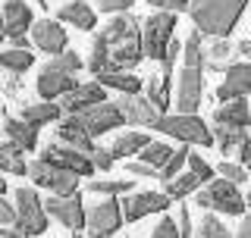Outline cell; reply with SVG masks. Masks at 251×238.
Masks as SVG:
<instances>
[{"mask_svg":"<svg viewBox=\"0 0 251 238\" xmlns=\"http://www.w3.org/2000/svg\"><path fill=\"white\" fill-rule=\"evenodd\" d=\"M104 38L110 44V57H113L116 69H135L145 60V44H141V22L129 10L113 16L104 28Z\"/></svg>","mask_w":251,"mask_h":238,"instance_id":"6da1fadb","label":"cell"},{"mask_svg":"<svg viewBox=\"0 0 251 238\" xmlns=\"http://www.w3.org/2000/svg\"><path fill=\"white\" fill-rule=\"evenodd\" d=\"M248 0H192L188 13H192L195 28L214 38H229L235 22L242 19Z\"/></svg>","mask_w":251,"mask_h":238,"instance_id":"7a4b0ae2","label":"cell"},{"mask_svg":"<svg viewBox=\"0 0 251 238\" xmlns=\"http://www.w3.org/2000/svg\"><path fill=\"white\" fill-rule=\"evenodd\" d=\"M195 204H198L201 210H220V213H226V216H242L245 207H248V201L239 191V182H232L226 176L223 179H210L204 191L198 188Z\"/></svg>","mask_w":251,"mask_h":238,"instance_id":"3957f363","label":"cell"},{"mask_svg":"<svg viewBox=\"0 0 251 238\" xmlns=\"http://www.w3.org/2000/svg\"><path fill=\"white\" fill-rule=\"evenodd\" d=\"M176 38V13L173 10H157L141 22V44H145L148 60H163L167 47Z\"/></svg>","mask_w":251,"mask_h":238,"instance_id":"277c9868","label":"cell"},{"mask_svg":"<svg viewBox=\"0 0 251 238\" xmlns=\"http://www.w3.org/2000/svg\"><path fill=\"white\" fill-rule=\"evenodd\" d=\"M154 129L163 132V135H170V138H176V141H185V144H201V147L217 144L214 129H207L195 113H176V116L163 113L160 119H157Z\"/></svg>","mask_w":251,"mask_h":238,"instance_id":"5b68a950","label":"cell"},{"mask_svg":"<svg viewBox=\"0 0 251 238\" xmlns=\"http://www.w3.org/2000/svg\"><path fill=\"white\" fill-rule=\"evenodd\" d=\"M47 207L41 204V197H38L31 188H16V229H19V235H44L47 232Z\"/></svg>","mask_w":251,"mask_h":238,"instance_id":"8992f818","label":"cell"},{"mask_svg":"<svg viewBox=\"0 0 251 238\" xmlns=\"http://www.w3.org/2000/svg\"><path fill=\"white\" fill-rule=\"evenodd\" d=\"M28 179L35 182L38 188H47L50 194H73V191H78V179L82 176L41 157V160L28 163Z\"/></svg>","mask_w":251,"mask_h":238,"instance_id":"52a82bcc","label":"cell"},{"mask_svg":"<svg viewBox=\"0 0 251 238\" xmlns=\"http://www.w3.org/2000/svg\"><path fill=\"white\" fill-rule=\"evenodd\" d=\"M44 207H47V213H50L53 219H60L73 235L82 232L85 223H88V210L82 207V194H78V191H73V194H50L44 201Z\"/></svg>","mask_w":251,"mask_h":238,"instance_id":"ba28073f","label":"cell"},{"mask_svg":"<svg viewBox=\"0 0 251 238\" xmlns=\"http://www.w3.org/2000/svg\"><path fill=\"white\" fill-rule=\"evenodd\" d=\"M123 204L116 201V194H104V201L94 204V207L88 210V223H85V229H88V235H116L123 226Z\"/></svg>","mask_w":251,"mask_h":238,"instance_id":"9c48e42d","label":"cell"},{"mask_svg":"<svg viewBox=\"0 0 251 238\" xmlns=\"http://www.w3.org/2000/svg\"><path fill=\"white\" fill-rule=\"evenodd\" d=\"M204 66H182L176 82V110L179 113H198L201 97H204V78H201Z\"/></svg>","mask_w":251,"mask_h":238,"instance_id":"30bf717a","label":"cell"},{"mask_svg":"<svg viewBox=\"0 0 251 238\" xmlns=\"http://www.w3.org/2000/svg\"><path fill=\"white\" fill-rule=\"evenodd\" d=\"M44 160H50V163H57V166H63V169H73V172H78L82 179H88V176H94V160L85 150H78V147H73V144H66V141H57V144H47L44 147Z\"/></svg>","mask_w":251,"mask_h":238,"instance_id":"8fae6325","label":"cell"},{"mask_svg":"<svg viewBox=\"0 0 251 238\" xmlns=\"http://www.w3.org/2000/svg\"><path fill=\"white\" fill-rule=\"evenodd\" d=\"M78 116H82L85 129H88L94 138H98V135L113 132V129H120V125H126V116H123V110H120L116 100H100V104L88 107L85 113H78Z\"/></svg>","mask_w":251,"mask_h":238,"instance_id":"7c38bea8","label":"cell"},{"mask_svg":"<svg viewBox=\"0 0 251 238\" xmlns=\"http://www.w3.org/2000/svg\"><path fill=\"white\" fill-rule=\"evenodd\" d=\"M173 197L167 191H141V194H129L123 201V216L126 223H138L141 216H148V213H163L170 207Z\"/></svg>","mask_w":251,"mask_h":238,"instance_id":"4fadbf2b","label":"cell"},{"mask_svg":"<svg viewBox=\"0 0 251 238\" xmlns=\"http://www.w3.org/2000/svg\"><path fill=\"white\" fill-rule=\"evenodd\" d=\"M251 94V60L245 63H229L226 78L217 88V100H232V97H248Z\"/></svg>","mask_w":251,"mask_h":238,"instance_id":"5bb4252c","label":"cell"},{"mask_svg":"<svg viewBox=\"0 0 251 238\" xmlns=\"http://www.w3.org/2000/svg\"><path fill=\"white\" fill-rule=\"evenodd\" d=\"M75 85L78 82H75L73 72H63V69L50 66V63H47L41 69V75H38V94H41L44 100H63Z\"/></svg>","mask_w":251,"mask_h":238,"instance_id":"9a60e30c","label":"cell"},{"mask_svg":"<svg viewBox=\"0 0 251 238\" xmlns=\"http://www.w3.org/2000/svg\"><path fill=\"white\" fill-rule=\"evenodd\" d=\"M120 110L126 116V125H157V119H160L163 113L151 104V97H138V94H123L120 100Z\"/></svg>","mask_w":251,"mask_h":238,"instance_id":"2e32d148","label":"cell"},{"mask_svg":"<svg viewBox=\"0 0 251 238\" xmlns=\"http://www.w3.org/2000/svg\"><path fill=\"white\" fill-rule=\"evenodd\" d=\"M31 41L44 53H63L69 38H66V28H63L60 19H38L31 25Z\"/></svg>","mask_w":251,"mask_h":238,"instance_id":"e0dca14e","label":"cell"},{"mask_svg":"<svg viewBox=\"0 0 251 238\" xmlns=\"http://www.w3.org/2000/svg\"><path fill=\"white\" fill-rule=\"evenodd\" d=\"M57 138L60 141H66V144H73L78 150H85V154H94V135L85 129V122H82V116L78 113H69L66 119H60L57 122Z\"/></svg>","mask_w":251,"mask_h":238,"instance_id":"ac0fdd59","label":"cell"},{"mask_svg":"<svg viewBox=\"0 0 251 238\" xmlns=\"http://www.w3.org/2000/svg\"><path fill=\"white\" fill-rule=\"evenodd\" d=\"M107 100V88L100 82H88V85H75L73 91L63 97V110L66 113H85L88 107Z\"/></svg>","mask_w":251,"mask_h":238,"instance_id":"d6986e66","label":"cell"},{"mask_svg":"<svg viewBox=\"0 0 251 238\" xmlns=\"http://www.w3.org/2000/svg\"><path fill=\"white\" fill-rule=\"evenodd\" d=\"M3 19H6V38H10V41L25 38V31L35 25L25 0H3Z\"/></svg>","mask_w":251,"mask_h":238,"instance_id":"ffe728a7","label":"cell"},{"mask_svg":"<svg viewBox=\"0 0 251 238\" xmlns=\"http://www.w3.org/2000/svg\"><path fill=\"white\" fill-rule=\"evenodd\" d=\"M214 122L217 125H239V129H251V104H248L245 97L220 100V107L214 110Z\"/></svg>","mask_w":251,"mask_h":238,"instance_id":"44dd1931","label":"cell"},{"mask_svg":"<svg viewBox=\"0 0 251 238\" xmlns=\"http://www.w3.org/2000/svg\"><path fill=\"white\" fill-rule=\"evenodd\" d=\"M104 88H116L120 94H138L145 88V82H141L138 75H132V69H107V72H98L94 75Z\"/></svg>","mask_w":251,"mask_h":238,"instance_id":"7402d4cb","label":"cell"},{"mask_svg":"<svg viewBox=\"0 0 251 238\" xmlns=\"http://www.w3.org/2000/svg\"><path fill=\"white\" fill-rule=\"evenodd\" d=\"M57 19L60 22H69V25H75V28H82V31H91L94 22H98V16H94V10L85 3V0H73V3H63L60 6Z\"/></svg>","mask_w":251,"mask_h":238,"instance_id":"603a6c76","label":"cell"},{"mask_svg":"<svg viewBox=\"0 0 251 238\" xmlns=\"http://www.w3.org/2000/svg\"><path fill=\"white\" fill-rule=\"evenodd\" d=\"M0 172H10V176H28L25 147H22V144H16L13 138L0 144Z\"/></svg>","mask_w":251,"mask_h":238,"instance_id":"cb8c5ba5","label":"cell"},{"mask_svg":"<svg viewBox=\"0 0 251 238\" xmlns=\"http://www.w3.org/2000/svg\"><path fill=\"white\" fill-rule=\"evenodd\" d=\"M3 132H6V138H13L16 144H22L25 150H35L38 144V125H31L28 119H16V116H6L3 119Z\"/></svg>","mask_w":251,"mask_h":238,"instance_id":"d4e9b609","label":"cell"},{"mask_svg":"<svg viewBox=\"0 0 251 238\" xmlns=\"http://www.w3.org/2000/svg\"><path fill=\"white\" fill-rule=\"evenodd\" d=\"M201 185H204V179H201L195 169H188V172H179V176H173V179L163 182V191H167L173 201H182V197L195 194Z\"/></svg>","mask_w":251,"mask_h":238,"instance_id":"484cf974","label":"cell"},{"mask_svg":"<svg viewBox=\"0 0 251 238\" xmlns=\"http://www.w3.org/2000/svg\"><path fill=\"white\" fill-rule=\"evenodd\" d=\"M148 144H151V135H145V132H123L120 138L110 144V150H113L116 160H126V157H132V154H141Z\"/></svg>","mask_w":251,"mask_h":238,"instance_id":"4316f807","label":"cell"},{"mask_svg":"<svg viewBox=\"0 0 251 238\" xmlns=\"http://www.w3.org/2000/svg\"><path fill=\"white\" fill-rule=\"evenodd\" d=\"M214 138H217L220 154H235V150L248 141V129H239V125H217L214 122Z\"/></svg>","mask_w":251,"mask_h":238,"instance_id":"83f0119b","label":"cell"},{"mask_svg":"<svg viewBox=\"0 0 251 238\" xmlns=\"http://www.w3.org/2000/svg\"><path fill=\"white\" fill-rule=\"evenodd\" d=\"M63 113V104H57V100H44V104H28L22 107V119H28L31 125H47V122H57Z\"/></svg>","mask_w":251,"mask_h":238,"instance_id":"f1b7e54d","label":"cell"},{"mask_svg":"<svg viewBox=\"0 0 251 238\" xmlns=\"http://www.w3.org/2000/svg\"><path fill=\"white\" fill-rule=\"evenodd\" d=\"M232 53H235V47L229 44V38H217V41L207 47V63H204V69H210V72H226V66L232 63Z\"/></svg>","mask_w":251,"mask_h":238,"instance_id":"f546056e","label":"cell"},{"mask_svg":"<svg viewBox=\"0 0 251 238\" xmlns=\"http://www.w3.org/2000/svg\"><path fill=\"white\" fill-rule=\"evenodd\" d=\"M88 69H91V75H98V72H107V69H116V66H113V57H110V44H107L104 31H100V35L91 41Z\"/></svg>","mask_w":251,"mask_h":238,"instance_id":"4dcf8cb0","label":"cell"},{"mask_svg":"<svg viewBox=\"0 0 251 238\" xmlns=\"http://www.w3.org/2000/svg\"><path fill=\"white\" fill-rule=\"evenodd\" d=\"M201 35H204V31L195 28L192 35L185 38V47H182V63H185V66H204V63H207V47H204Z\"/></svg>","mask_w":251,"mask_h":238,"instance_id":"1f68e13d","label":"cell"},{"mask_svg":"<svg viewBox=\"0 0 251 238\" xmlns=\"http://www.w3.org/2000/svg\"><path fill=\"white\" fill-rule=\"evenodd\" d=\"M35 63V53H28V47H13V50H0V66L10 69V72H25Z\"/></svg>","mask_w":251,"mask_h":238,"instance_id":"d6a6232c","label":"cell"},{"mask_svg":"<svg viewBox=\"0 0 251 238\" xmlns=\"http://www.w3.org/2000/svg\"><path fill=\"white\" fill-rule=\"evenodd\" d=\"M170 85H173V75L151 78V82L145 85V91H148V97H151V104L160 110V113H167V107H170Z\"/></svg>","mask_w":251,"mask_h":238,"instance_id":"836d02e7","label":"cell"},{"mask_svg":"<svg viewBox=\"0 0 251 238\" xmlns=\"http://www.w3.org/2000/svg\"><path fill=\"white\" fill-rule=\"evenodd\" d=\"M135 179H91L88 191L91 194H129Z\"/></svg>","mask_w":251,"mask_h":238,"instance_id":"e575fe53","label":"cell"},{"mask_svg":"<svg viewBox=\"0 0 251 238\" xmlns=\"http://www.w3.org/2000/svg\"><path fill=\"white\" fill-rule=\"evenodd\" d=\"M170 157H173V147L170 144H157V141H151V144L141 150V160H148L151 166H157V169H163V166L170 163Z\"/></svg>","mask_w":251,"mask_h":238,"instance_id":"d590c367","label":"cell"},{"mask_svg":"<svg viewBox=\"0 0 251 238\" xmlns=\"http://www.w3.org/2000/svg\"><path fill=\"white\" fill-rule=\"evenodd\" d=\"M201 238H229V229L223 226V219L214 216V213H207V216L201 219Z\"/></svg>","mask_w":251,"mask_h":238,"instance_id":"8d00e7d4","label":"cell"},{"mask_svg":"<svg viewBox=\"0 0 251 238\" xmlns=\"http://www.w3.org/2000/svg\"><path fill=\"white\" fill-rule=\"evenodd\" d=\"M185 163H188V150H185V147H176V150H173V157H170V163L160 169V182H167V179H173V176H179Z\"/></svg>","mask_w":251,"mask_h":238,"instance_id":"74e56055","label":"cell"},{"mask_svg":"<svg viewBox=\"0 0 251 238\" xmlns=\"http://www.w3.org/2000/svg\"><path fill=\"white\" fill-rule=\"evenodd\" d=\"M50 66H57V69H63V72L75 75L78 69H82V60H78V53H73V50H63V53H53Z\"/></svg>","mask_w":251,"mask_h":238,"instance_id":"f35d334b","label":"cell"},{"mask_svg":"<svg viewBox=\"0 0 251 238\" xmlns=\"http://www.w3.org/2000/svg\"><path fill=\"white\" fill-rule=\"evenodd\" d=\"M217 172H220V176H226V179H232V182H239V185H242V182H248V176H251L245 163H229V160L220 163Z\"/></svg>","mask_w":251,"mask_h":238,"instance_id":"ab89813d","label":"cell"},{"mask_svg":"<svg viewBox=\"0 0 251 238\" xmlns=\"http://www.w3.org/2000/svg\"><path fill=\"white\" fill-rule=\"evenodd\" d=\"M126 169H129V176H145V179H160V169L151 166L148 160H132L126 163Z\"/></svg>","mask_w":251,"mask_h":238,"instance_id":"60d3db41","label":"cell"},{"mask_svg":"<svg viewBox=\"0 0 251 238\" xmlns=\"http://www.w3.org/2000/svg\"><path fill=\"white\" fill-rule=\"evenodd\" d=\"M182 47H185V44H179L176 38L170 41V47H167V57L160 60V63H163V75H173V69H176V60L182 57Z\"/></svg>","mask_w":251,"mask_h":238,"instance_id":"b9f144b4","label":"cell"},{"mask_svg":"<svg viewBox=\"0 0 251 238\" xmlns=\"http://www.w3.org/2000/svg\"><path fill=\"white\" fill-rule=\"evenodd\" d=\"M151 235L154 238H176V235H182L179 232V226H176V219H170V216H163L160 223H157L154 229H151Z\"/></svg>","mask_w":251,"mask_h":238,"instance_id":"7bdbcfd3","label":"cell"},{"mask_svg":"<svg viewBox=\"0 0 251 238\" xmlns=\"http://www.w3.org/2000/svg\"><path fill=\"white\" fill-rule=\"evenodd\" d=\"M91 160H94V166H98L100 172H107L110 166L116 163V157H113V150L110 147H94V154H91Z\"/></svg>","mask_w":251,"mask_h":238,"instance_id":"ee69618b","label":"cell"},{"mask_svg":"<svg viewBox=\"0 0 251 238\" xmlns=\"http://www.w3.org/2000/svg\"><path fill=\"white\" fill-rule=\"evenodd\" d=\"M188 169H195V172H198V176H201L204 182H210V179H214V166H210V163H204L198 154H188Z\"/></svg>","mask_w":251,"mask_h":238,"instance_id":"f6af8a7d","label":"cell"},{"mask_svg":"<svg viewBox=\"0 0 251 238\" xmlns=\"http://www.w3.org/2000/svg\"><path fill=\"white\" fill-rule=\"evenodd\" d=\"M151 6L157 10H173V13H185L188 6H192V0H148Z\"/></svg>","mask_w":251,"mask_h":238,"instance_id":"bcb514c9","label":"cell"},{"mask_svg":"<svg viewBox=\"0 0 251 238\" xmlns=\"http://www.w3.org/2000/svg\"><path fill=\"white\" fill-rule=\"evenodd\" d=\"M132 3H135V0H98L100 13H126Z\"/></svg>","mask_w":251,"mask_h":238,"instance_id":"7dc6e473","label":"cell"},{"mask_svg":"<svg viewBox=\"0 0 251 238\" xmlns=\"http://www.w3.org/2000/svg\"><path fill=\"white\" fill-rule=\"evenodd\" d=\"M16 223V204H10L0 194V226H13Z\"/></svg>","mask_w":251,"mask_h":238,"instance_id":"c3c4849f","label":"cell"},{"mask_svg":"<svg viewBox=\"0 0 251 238\" xmlns=\"http://www.w3.org/2000/svg\"><path fill=\"white\" fill-rule=\"evenodd\" d=\"M179 232H182L179 238H188V235L195 232V229H192V216H188V210H185V207L179 210Z\"/></svg>","mask_w":251,"mask_h":238,"instance_id":"681fc988","label":"cell"},{"mask_svg":"<svg viewBox=\"0 0 251 238\" xmlns=\"http://www.w3.org/2000/svg\"><path fill=\"white\" fill-rule=\"evenodd\" d=\"M239 163H245V166H248V172H251V138L239 147Z\"/></svg>","mask_w":251,"mask_h":238,"instance_id":"f907efd6","label":"cell"},{"mask_svg":"<svg viewBox=\"0 0 251 238\" xmlns=\"http://www.w3.org/2000/svg\"><path fill=\"white\" fill-rule=\"evenodd\" d=\"M239 238H251V213L248 216H242V223H239V232H235Z\"/></svg>","mask_w":251,"mask_h":238,"instance_id":"816d5d0a","label":"cell"},{"mask_svg":"<svg viewBox=\"0 0 251 238\" xmlns=\"http://www.w3.org/2000/svg\"><path fill=\"white\" fill-rule=\"evenodd\" d=\"M235 53H242L245 60H251V38H245V41H242L239 47H235Z\"/></svg>","mask_w":251,"mask_h":238,"instance_id":"f5cc1de1","label":"cell"},{"mask_svg":"<svg viewBox=\"0 0 251 238\" xmlns=\"http://www.w3.org/2000/svg\"><path fill=\"white\" fill-rule=\"evenodd\" d=\"M6 38V19H3V3H0V41Z\"/></svg>","mask_w":251,"mask_h":238,"instance_id":"db71d44e","label":"cell"},{"mask_svg":"<svg viewBox=\"0 0 251 238\" xmlns=\"http://www.w3.org/2000/svg\"><path fill=\"white\" fill-rule=\"evenodd\" d=\"M6 191V179H0V194H3Z\"/></svg>","mask_w":251,"mask_h":238,"instance_id":"11a10c76","label":"cell"},{"mask_svg":"<svg viewBox=\"0 0 251 238\" xmlns=\"http://www.w3.org/2000/svg\"><path fill=\"white\" fill-rule=\"evenodd\" d=\"M245 201H248V207H251V194H248V197H245Z\"/></svg>","mask_w":251,"mask_h":238,"instance_id":"9f6ffc18","label":"cell"},{"mask_svg":"<svg viewBox=\"0 0 251 238\" xmlns=\"http://www.w3.org/2000/svg\"><path fill=\"white\" fill-rule=\"evenodd\" d=\"M38 3H41V6H47V3H44V0H38Z\"/></svg>","mask_w":251,"mask_h":238,"instance_id":"6f0895ef","label":"cell"},{"mask_svg":"<svg viewBox=\"0 0 251 238\" xmlns=\"http://www.w3.org/2000/svg\"><path fill=\"white\" fill-rule=\"evenodd\" d=\"M0 132H3V129H0Z\"/></svg>","mask_w":251,"mask_h":238,"instance_id":"680465c9","label":"cell"}]
</instances>
